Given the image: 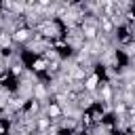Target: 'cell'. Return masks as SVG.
I'll return each instance as SVG.
<instances>
[{
	"label": "cell",
	"mask_w": 135,
	"mask_h": 135,
	"mask_svg": "<svg viewBox=\"0 0 135 135\" xmlns=\"http://www.w3.org/2000/svg\"><path fill=\"white\" fill-rule=\"evenodd\" d=\"M44 114H46L51 120H55V122L59 124V120L65 116V108H63L61 103H57V101H53V99H51V101H46V103H44Z\"/></svg>",
	"instance_id": "7a4b0ae2"
},
{
	"label": "cell",
	"mask_w": 135,
	"mask_h": 135,
	"mask_svg": "<svg viewBox=\"0 0 135 135\" xmlns=\"http://www.w3.org/2000/svg\"><path fill=\"white\" fill-rule=\"evenodd\" d=\"M30 72L34 74V78H36V76L40 78V76L49 74V61H46L42 55H40V57H34L32 63H30Z\"/></svg>",
	"instance_id": "5b68a950"
},
{
	"label": "cell",
	"mask_w": 135,
	"mask_h": 135,
	"mask_svg": "<svg viewBox=\"0 0 135 135\" xmlns=\"http://www.w3.org/2000/svg\"><path fill=\"white\" fill-rule=\"evenodd\" d=\"M23 68H25V65H23V63L17 59L15 63H11V65H8V74H11L13 78H19V76L23 74Z\"/></svg>",
	"instance_id": "ba28073f"
},
{
	"label": "cell",
	"mask_w": 135,
	"mask_h": 135,
	"mask_svg": "<svg viewBox=\"0 0 135 135\" xmlns=\"http://www.w3.org/2000/svg\"><path fill=\"white\" fill-rule=\"evenodd\" d=\"M34 34H36V32H34L32 27L23 25V27H15V30L11 32V38H13V44H27V42H32Z\"/></svg>",
	"instance_id": "6da1fadb"
},
{
	"label": "cell",
	"mask_w": 135,
	"mask_h": 135,
	"mask_svg": "<svg viewBox=\"0 0 135 135\" xmlns=\"http://www.w3.org/2000/svg\"><path fill=\"white\" fill-rule=\"evenodd\" d=\"M99 95H101V103H108V105H110V101H114V89H112V84H110L108 80H101V84H99Z\"/></svg>",
	"instance_id": "52a82bcc"
},
{
	"label": "cell",
	"mask_w": 135,
	"mask_h": 135,
	"mask_svg": "<svg viewBox=\"0 0 135 135\" xmlns=\"http://www.w3.org/2000/svg\"><path fill=\"white\" fill-rule=\"evenodd\" d=\"M55 124H57V122H55V120H51L44 112H42L40 116H36V118H34V131H36L38 135H46Z\"/></svg>",
	"instance_id": "3957f363"
},
{
	"label": "cell",
	"mask_w": 135,
	"mask_h": 135,
	"mask_svg": "<svg viewBox=\"0 0 135 135\" xmlns=\"http://www.w3.org/2000/svg\"><path fill=\"white\" fill-rule=\"evenodd\" d=\"M32 97H34V99H38V101H42V103L51 101V93H49L46 84H42L40 80H36V82H34V86H32Z\"/></svg>",
	"instance_id": "8992f818"
},
{
	"label": "cell",
	"mask_w": 135,
	"mask_h": 135,
	"mask_svg": "<svg viewBox=\"0 0 135 135\" xmlns=\"http://www.w3.org/2000/svg\"><path fill=\"white\" fill-rule=\"evenodd\" d=\"M101 80H103V78L99 76V72H89L86 78H84V82H82V91H84V93H97Z\"/></svg>",
	"instance_id": "277c9868"
}]
</instances>
